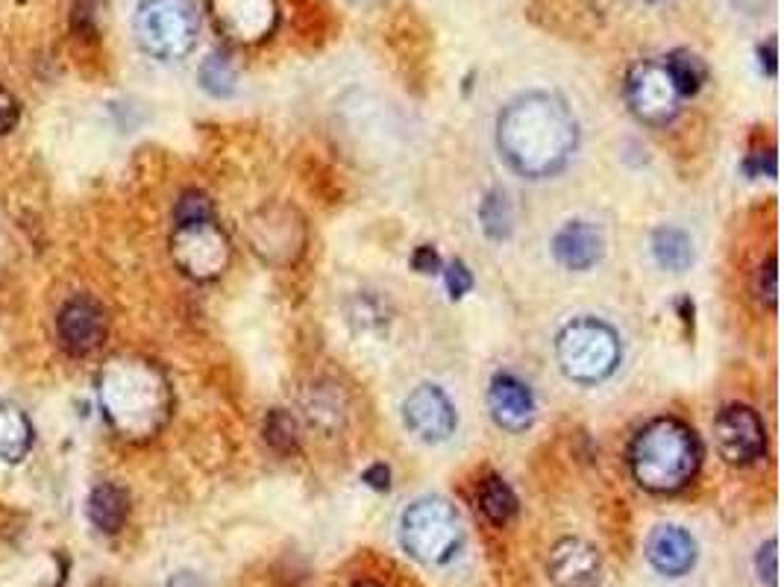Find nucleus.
I'll use <instances>...</instances> for the list:
<instances>
[{
    "label": "nucleus",
    "instance_id": "obj_1",
    "mask_svg": "<svg viewBox=\"0 0 784 587\" xmlns=\"http://www.w3.org/2000/svg\"><path fill=\"white\" fill-rule=\"evenodd\" d=\"M576 145L579 124L558 94H521L496 118V147L509 168L526 179L558 174L573 159Z\"/></svg>",
    "mask_w": 784,
    "mask_h": 587
},
{
    "label": "nucleus",
    "instance_id": "obj_2",
    "mask_svg": "<svg viewBox=\"0 0 784 587\" xmlns=\"http://www.w3.org/2000/svg\"><path fill=\"white\" fill-rule=\"evenodd\" d=\"M101 406L121 438L145 441L171 415V388L154 361L121 356L101 370Z\"/></svg>",
    "mask_w": 784,
    "mask_h": 587
},
{
    "label": "nucleus",
    "instance_id": "obj_3",
    "mask_svg": "<svg viewBox=\"0 0 784 587\" xmlns=\"http://www.w3.org/2000/svg\"><path fill=\"white\" fill-rule=\"evenodd\" d=\"M699 441L688 423L676 418L649 420L629 447L631 476L644 491L676 494L699 470Z\"/></svg>",
    "mask_w": 784,
    "mask_h": 587
},
{
    "label": "nucleus",
    "instance_id": "obj_4",
    "mask_svg": "<svg viewBox=\"0 0 784 587\" xmlns=\"http://www.w3.org/2000/svg\"><path fill=\"white\" fill-rule=\"evenodd\" d=\"M555 358L571 382H606L620 367V335L597 317H576L555 338Z\"/></svg>",
    "mask_w": 784,
    "mask_h": 587
},
{
    "label": "nucleus",
    "instance_id": "obj_5",
    "mask_svg": "<svg viewBox=\"0 0 784 587\" xmlns=\"http://www.w3.org/2000/svg\"><path fill=\"white\" fill-rule=\"evenodd\" d=\"M133 30L138 48L154 60H186L200 35V12L195 0H142Z\"/></svg>",
    "mask_w": 784,
    "mask_h": 587
},
{
    "label": "nucleus",
    "instance_id": "obj_6",
    "mask_svg": "<svg viewBox=\"0 0 784 587\" xmlns=\"http://www.w3.org/2000/svg\"><path fill=\"white\" fill-rule=\"evenodd\" d=\"M400 541L411 558L424 564L450 562L461 544L459 514L441 496H424L403 511Z\"/></svg>",
    "mask_w": 784,
    "mask_h": 587
},
{
    "label": "nucleus",
    "instance_id": "obj_7",
    "mask_svg": "<svg viewBox=\"0 0 784 587\" xmlns=\"http://www.w3.org/2000/svg\"><path fill=\"white\" fill-rule=\"evenodd\" d=\"M171 259L188 280L212 282L230 268L232 244L215 221L174 223Z\"/></svg>",
    "mask_w": 784,
    "mask_h": 587
},
{
    "label": "nucleus",
    "instance_id": "obj_8",
    "mask_svg": "<svg viewBox=\"0 0 784 587\" xmlns=\"http://www.w3.org/2000/svg\"><path fill=\"white\" fill-rule=\"evenodd\" d=\"M679 92L658 62H638L626 74V103L631 115L652 127H665L679 115Z\"/></svg>",
    "mask_w": 784,
    "mask_h": 587
},
{
    "label": "nucleus",
    "instance_id": "obj_9",
    "mask_svg": "<svg viewBox=\"0 0 784 587\" xmlns=\"http://www.w3.org/2000/svg\"><path fill=\"white\" fill-rule=\"evenodd\" d=\"M714 441L717 452L729 464H752L755 459H761L767 434H764L761 418L750 406H725L714 420Z\"/></svg>",
    "mask_w": 784,
    "mask_h": 587
},
{
    "label": "nucleus",
    "instance_id": "obj_10",
    "mask_svg": "<svg viewBox=\"0 0 784 587\" xmlns=\"http://www.w3.org/2000/svg\"><path fill=\"white\" fill-rule=\"evenodd\" d=\"M106 333H109V321H106V312H103L97 300L80 294V297H71L60 308L56 335H60L62 347L69 349L71 356L94 353L106 340Z\"/></svg>",
    "mask_w": 784,
    "mask_h": 587
},
{
    "label": "nucleus",
    "instance_id": "obj_11",
    "mask_svg": "<svg viewBox=\"0 0 784 587\" xmlns=\"http://www.w3.org/2000/svg\"><path fill=\"white\" fill-rule=\"evenodd\" d=\"M218 30L227 39L241 44L262 42L276 27V3L273 0H209Z\"/></svg>",
    "mask_w": 784,
    "mask_h": 587
},
{
    "label": "nucleus",
    "instance_id": "obj_12",
    "mask_svg": "<svg viewBox=\"0 0 784 587\" xmlns=\"http://www.w3.org/2000/svg\"><path fill=\"white\" fill-rule=\"evenodd\" d=\"M403 420L427 443H441L456 432V409L438 385H418L403 402Z\"/></svg>",
    "mask_w": 784,
    "mask_h": 587
},
{
    "label": "nucleus",
    "instance_id": "obj_13",
    "mask_svg": "<svg viewBox=\"0 0 784 587\" xmlns=\"http://www.w3.org/2000/svg\"><path fill=\"white\" fill-rule=\"evenodd\" d=\"M546 570H550L555 587H597L603 558H599L597 546H590L588 541L564 537L553 546Z\"/></svg>",
    "mask_w": 784,
    "mask_h": 587
},
{
    "label": "nucleus",
    "instance_id": "obj_14",
    "mask_svg": "<svg viewBox=\"0 0 784 587\" xmlns=\"http://www.w3.org/2000/svg\"><path fill=\"white\" fill-rule=\"evenodd\" d=\"M488 411L505 432H526L535 420V397L512 374H496L488 388Z\"/></svg>",
    "mask_w": 784,
    "mask_h": 587
},
{
    "label": "nucleus",
    "instance_id": "obj_15",
    "mask_svg": "<svg viewBox=\"0 0 784 587\" xmlns=\"http://www.w3.org/2000/svg\"><path fill=\"white\" fill-rule=\"evenodd\" d=\"M553 255L567 271H590L603 259V232L588 221L564 223L555 232Z\"/></svg>",
    "mask_w": 784,
    "mask_h": 587
},
{
    "label": "nucleus",
    "instance_id": "obj_16",
    "mask_svg": "<svg viewBox=\"0 0 784 587\" xmlns=\"http://www.w3.org/2000/svg\"><path fill=\"white\" fill-rule=\"evenodd\" d=\"M647 558L661 576H684L697 564V541L682 526H658L647 541Z\"/></svg>",
    "mask_w": 784,
    "mask_h": 587
},
{
    "label": "nucleus",
    "instance_id": "obj_17",
    "mask_svg": "<svg viewBox=\"0 0 784 587\" xmlns=\"http://www.w3.org/2000/svg\"><path fill=\"white\" fill-rule=\"evenodd\" d=\"M303 248V227L291 223V212H285L282 221L273 218V212H264V221L253 223V250L268 262H276V250H285V259H294Z\"/></svg>",
    "mask_w": 784,
    "mask_h": 587
},
{
    "label": "nucleus",
    "instance_id": "obj_18",
    "mask_svg": "<svg viewBox=\"0 0 784 587\" xmlns=\"http://www.w3.org/2000/svg\"><path fill=\"white\" fill-rule=\"evenodd\" d=\"M86 514L88 523H92L101 535H118L129 517L127 491L112 485V482H101V485L92 488V494H88Z\"/></svg>",
    "mask_w": 784,
    "mask_h": 587
},
{
    "label": "nucleus",
    "instance_id": "obj_19",
    "mask_svg": "<svg viewBox=\"0 0 784 587\" xmlns=\"http://www.w3.org/2000/svg\"><path fill=\"white\" fill-rule=\"evenodd\" d=\"M33 423L15 402L0 400V461L18 464L27 459V452L33 447Z\"/></svg>",
    "mask_w": 784,
    "mask_h": 587
},
{
    "label": "nucleus",
    "instance_id": "obj_20",
    "mask_svg": "<svg viewBox=\"0 0 784 587\" xmlns=\"http://www.w3.org/2000/svg\"><path fill=\"white\" fill-rule=\"evenodd\" d=\"M477 509L485 514L488 523L505 526L518 514V496L500 476H488L477 488Z\"/></svg>",
    "mask_w": 784,
    "mask_h": 587
},
{
    "label": "nucleus",
    "instance_id": "obj_21",
    "mask_svg": "<svg viewBox=\"0 0 784 587\" xmlns=\"http://www.w3.org/2000/svg\"><path fill=\"white\" fill-rule=\"evenodd\" d=\"M652 253H656L658 264L673 273H684L693 262V244L688 239V232L676 230V227H661L652 235Z\"/></svg>",
    "mask_w": 784,
    "mask_h": 587
},
{
    "label": "nucleus",
    "instance_id": "obj_22",
    "mask_svg": "<svg viewBox=\"0 0 784 587\" xmlns=\"http://www.w3.org/2000/svg\"><path fill=\"white\" fill-rule=\"evenodd\" d=\"M197 80H200V88H203L206 94L218 97V101L232 97L236 88H239V74H236V65H232L227 53H209V56L200 62Z\"/></svg>",
    "mask_w": 784,
    "mask_h": 587
},
{
    "label": "nucleus",
    "instance_id": "obj_23",
    "mask_svg": "<svg viewBox=\"0 0 784 587\" xmlns=\"http://www.w3.org/2000/svg\"><path fill=\"white\" fill-rule=\"evenodd\" d=\"M665 71L670 74V80H673L679 97H691V94H697L708 80V65L691 51L670 53L665 62Z\"/></svg>",
    "mask_w": 784,
    "mask_h": 587
},
{
    "label": "nucleus",
    "instance_id": "obj_24",
    "mask_svg": "<svg viewBox=\"0 0 784 587\" xmlns=\"http://www.w3.org/2000/svg\"><path fill=\"white\" fill-rule=\"evenodd\" d=\"M479 223L491 241H505L512 235L514 230V212H512V200L505 191L494 188L488 191L485 200L479 203Z\"/></svg>",
    "mask_w": 784,
    "mask_h": 587
},
{
    "label": "nucleus",
    "instance_id": "obj_25",
    "mask_svg": "<svg viewBox=\"0 0 784 587\" xmlns=\"http://www.w3.org/2000/svg\"><path fill=\"white\" fill-rule=\"evenodd\" d=\"M264 441H268V447H271L273 452H280V455H289V452L297 450V423H294L289 411L273 409L271 415L264 418Z\"/></svg>",
    "mask_w": 784,
    "mask_h": 587
},
{
    "label": "nucleus",
    "instance_id": "obj_26",
    "mask_svg": "<svg viewBox=\"0 0 784 587\" xmlns=\"http://www.w3.org/2000/svg\"><path fill=\"white\" fill-rule=\"evenodd\" d=\"M197 221H215V206L203 191H186V195L177 200L174 223H197Z\"/></svg>",
    "mask_w": 784,
    "mask_h": 587
},
{
    "label": "nucleus",
    "instance_id": "obj_27",
    "mask_svg": "<svg viewBox=\"0 0 784 587\" xmlns=\"http://www.w3.org/2000/svg\"><path fill=\"white\" fill-rule=\"evenodd\" d=\"M776 259H767L759 268V273H755V300H759L761 306L776 308Z\"/></svg>",
    "mask_w": 784,
    "mask_h": 587
},
{
    "label": "nucleus",
    "instance_id": "obj_28",
    "mask_svg": "<svg viewBox=\"0 0 784 587\" xmlns=\"http://www.w3.org/2000/svg\"><path fill=\"white\" fill-rule=\"evenodd\" d=\"M470 289H473V276H470L468 264L452 262L450 268H447V291H450V297L452 300L464 297Z\"/></svg>",
    "mask_w": 784,
    "mask_h": 587
},
{
    "label": "nucleus",
    "instance_id": "obj_29",
    "mask_svg": "<svg viewBox=\"0 0 784 587\" xmlns=\"http://www.w3.org/2000/svg\"><path fill=\"white\" fill-rule=\"evenodd\" d=\"M18 120H21V106H18L15 94L0 85V136L12 133L18 127Z\"/></svg>",
    "mask_w": 784,
    "mask_h": 587
},
{
    "label": "nucleus",
    "instance_id": "obj_30",
    "mask_svg": "<svg viewBox=\"0 0 784 587\" xmlns=\"http://www.w3.org/2000/svg\"><path fill=\"white\" fill-rule=\"evenodd\" d=\"M71 30H74L77 35L97 33L92 0H77V3H74V9H71Z\"/></svg>",
    "mask_w": 784,
    "mask_h": 587
},
{
    "label": "nucleus",
    "instance_id": "obj_31",
    "mask_svg": "<svg viewBox=\"0 0 784 587\" xmlns=\"http://www.w3.org/2000/svg\"><path fill=\"white\" fill-rule=\"evenodd\" d=\"M755 567H759V576L767 585H776V576H778V567H776V541H767V544L761 546L759 555H755Z\"/></svg>",
    "mask_w": 784,
    "mask_h": 587
},
{
    "label": "nucleus",
    "instance_id": "obj_32",
    "mask_svg": "<svg viewBox=\"0 0 784 587\" xmlns=\"http://www.w3.org/2000/svg\"><path fill=\"white\" fill-rule=\"evenodd\" d=\"M743 168H746V174H750V177H761V174L776 177V154H773V150H767V154L752 156L750 163L743 165Z\"/></svg>",
    "mask_w": 784,
    "mask_h": 587
},
{
    "label": "nucleus",
    "instance_id": "obj_33",
    "mask_svg": "<svg viewBox=\"0 0 784 587\" xmlns=\"http://www.w3.org/2000/svg\"><path fill=\"white\" fill-rule=\"evenodd\" d=\"M411 264H415V271L420 273H436L438 268H441V259H438V253L432 248H418L415 255H411Z\"/></svg>",
    "mask_w": 784,
    "mask_h": 587
},
{
    "label": "nucleus",
    "instance_id": "obj_34",
    "mask_svg": "<svg viewBox=\"0 0 784 587\" xmlns=\"http://www.w3.org/2000/svg\"><path fill=\"white\" fill-rule=\"evenodd\" d=\"M388 479H391V473H388L385 464H374L370 470H365V482L370 488H376V491H388Z\"/></svg>",
    "mask_w": 784,
    "mask_h": 587
},
{
    "label": "nucleus",
    "instance_id": "obj_35",
    "mask_svg": "<svg viewBox=\"0 0 784 587\" xmlns=\"http://www.w3.org/2000/svg\"><path fill=\"white\" fill-rule=\"evenodd\" d=\"M759 56H764V65H767L770 77H776V39H770V42L759 51Z\"/></svg>",
    "mask_w": 784,
    "mask_h": 587
},
{
    "label": "nucleus",
    "instance_id": "obj_36",
    "mask_svg": "<svg viewBox=\"0 0 784 587\" xmlns=\"http://www.w3.org/2000/svg\"><path fill=\"white\" fill-rule=\"evenodd\" d=\"M165 587H203V581L197 579L195 573H174L171 579H168V585Z\"/></svg>",
    "mask_w": 784,
    "mask_h": 587
},
{
    "label": "nucleus",
    "instance_id": "obj_37",
    "mask_svg": "<svg viewBox=\"0 0 784 587\" xmlns=\"http://www.w3.org/2000/svg\"><path fill=\"white\" fill-rule=\"evenodd\" d=\"M353 587H379L376 581H358V585H353Z\"/></svg>",
    "mask_w": 784,
    "mask_h": 587
}]
</instances>
